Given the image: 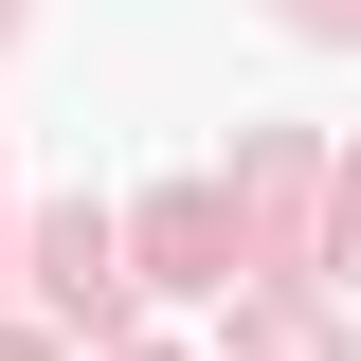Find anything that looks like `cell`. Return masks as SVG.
Here are the masks:
<instances>
[{
    "label": "cell",
    "mask_w": 361,
    "mask_h": 361,
    "mask_svg": "<svg viewBox=\"0 0 361 361\" xmlns=\"http://www.w3.org/2000/svg\"><path fill=\"white\" fill-rule=\"evenodd\" d=\"M37 307H54V325H90V343L127 325V235L90 217V199H73V217H37Z\"/></svg>",
    "instance_id": "obj_1"
},
{
    "label": "cell",
    "mask_w": 361,
    "mask_h": 361,
    "mask_svg": "<svg viewBox=\"0 0 361 361\" xmlns=\"http://www.w3.org/2000/svg\"><path fill=\"white\" fill-rule=\"evenodd\" d=\"M127 253H145V289H235V199H217V180H180V199L127 217Z\"/></svg>",
    "instance_id": "obj_2"
},
{
    "label": "cell",
    "mask_w": 361,
    "mask_h": 361,
    "mask_svg": "<svg viewBox=\"0 0 361 361\" xmlns=\"http://www.w3.org/2000/svg\"><path fill=\"white\" fill-rule=\"evenodd\" d=\"M235 361H343V343H325V307H253V325H235Z\"/></svg>",
    "instance_id": "obj_3"
},
{
    "label": "cell",
    "mask_w": 361,
    "mask_h": 361,
    "mask_svg": "<svg viewBox=\"0 0 361 361\" xmlns=\"http://www.w3.org/2000/svg\"><path fill=\"white\" fill-rule=\"evenodd\" d=\"M289 37H361V0H289Z\"/></svg>",
    "instance_id": "obj_4"
},
{
    "label": "cell",
    "mask_w": 361,
    "mask_h": 361,
    "mask_svg": "<svg viewBox=\"0 0 361 361\" xmlns=\"http://www.w3.org/2000/svg\"><path fill=\"white\" fill-rule=\"evenodd\" d=\"M0 361H54V343H18V325H0Z\"/></svg>",
    "instance_id": "obj_5"
},
{
    "label": "cell",
    "mask_w": 361,
    "mask_h": 361,
    "mask_svg": "<svg viewBox=\"0 0 361 361\" xmlns=\"http://www.w3.org/2000/svg\"><path fill=\"white\" fill-rule=\"evenodd\" d=\"M343 253H361V180H343Z\"/></svg>",
    "instance_id": "obj_6"
}]
</instances>
